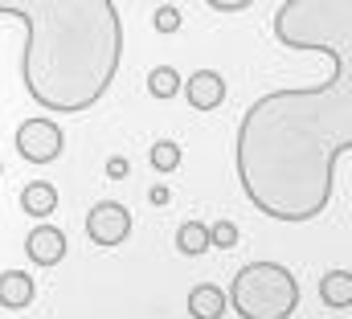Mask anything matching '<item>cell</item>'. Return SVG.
I'll list each match as a JSON object with an SVG mask.
<instances>
[{"mask_svg":"<svg viewBox=\"0 0 352 319\" xmlns=\"http://www.w3.org/2000/svg\"><path fill=\"white\" fill-rule=\"evenodd\" d=\"M176 250L188 254V258L205 254V250H209V226H205V221H184V226L176 230Z\"/></svg>","mask_w":352,"mask_h":319,"instance_id":"cell-12","label":"cell"},{"mask_svg":"<svg viewBox=\"0 0 352 319\" xmlns=\"http://www.w3.org/2000/svg\"><path fill=\"white\" fill-rule=\"evenodd\" d=\"M180 86H184V94H188V102L197 111H213V107L226 102V78L217 70H197L192 78L180 82Z\"/></svg>","mask_w":352,"mask_h":319,"instance_id":"cell-7","label":"cell"},{"mask_svg":"<svg viewBox=\"0 0 352 319\" xmlns=\"http://www.w3.org/2000/svg\"><path fill=\"white\" fill-rule=\"evenodd\" d=\"M0 16L29 33L21 78L37 107L78 115L111 90L123 62V21L111 0H0Z\"/></svg>","mask_w":352,"mask_h":319,"instance_id":"cell-2","label":"cell"},{"mask_svg":"<svg viewBox=\"0 0 352 319\" xmlns=\"http://www.w3.org/2000/svg\"><path fill=\"white\" fill-rule=\"evenodd\" d=\"M33 295H37V283H33L25 270H4V274H0V307L21 311V307L33 303Z\"/></svg>","mask_w":352,"mask_h":319,"instance_id":"cell-8","label":"cell"},{"mask_svg":"<svg viewBox=\"0 0 352 319\" xmlns=\"http://www.w3.org/2000/svg\"><path fill=\"white\" fill-rule=\"evenodd\" d=\"M188 316L192 319H221L226 316V291L213 283H197L188 291Z\"/></svg>","mask_w":352,"mask_h":319,"instance_id":"cell-9","label":"cell"},{"mask_svg":"<svg viewBox=\"0 0 352 319\" xmlns=\"http://www.w3.org/2000/svg\"><path fill=\"white\" fill-rule=\"evenodd\" d=\"M226 303L242 319H291L299 307V283L278 262H250L234 274Z\"/></svg>","mask_w":352,"mask_h":319,"instance_id":"cell-3","label":"cell"},{"mask_svg":"<svg viewBox=\"0 0 352 319\" xmlns=\"http://www.w3.org/2000/svg\"><path fill=\"white\" fill-rule=\"evenodd\" d=\"M66 234L58 230V226H50V221H41L29 238H25V254L37 262V266H58L62 258H66Z\"/></svg>","mask_w":352,"mask_h":319,"instance_id":"cell-6","label":"cell"},{"mask_svg":"<svg viewBox=\"0 0 352 319\" xmlns=\"http://www.w3.org/2000/svg\"><path fill=\"white\" fill-rule=\"evenodd\" d=\"M320 295H324L328 307H340V311H344L352 303V274L349 270H328L324 283H320Z\"/></svg>","mask_w":352,"mask_h":319,"instance_id":"cell-11","label":"cell"},{"mask_svg":"<svg viewBox=\"0 0 352 319\" xmlns=\"http://www.w3.org/2000/svg\"><path fill=\"white\" fill-rule=\"evenodd\" d=\"M209 245L234 250V245H238V226H234V221H213V226H209Z\"/></svg>","mask_w":352,"mask_h":319,"instance_id":"cell-15","label":"cell"},{"mask_svg":"<svg viewBox=\"0 0 352 319\" xmlns=\"http://www.w3.org/2000/svg\"><path fill=\"white\" fill-rule=\"evenodd\" d=\"M156 29H160V33H176V29H180V12H176L173 4H160V8H156Z\"/></svg>","mask_w":352,"mask_h":319,"instance_id":"cell-16","label":"cell"},{"mask_svg":"<svg viewBox=\"0 0 352 319\" xmlns=\"http://www.w3.org/2000/svg\"><path fill=\"white\" fill-rule=\"evenodd\" d=\"M62 148H66V135L54 119H25L16 127V152L29 164H50L62 156Z\"/></svg>","mask_w":352,"mask_h":319,"instance_id":"cell-4","label":"cell"},{"mask_svg":"<svg viewBox=\"0 0 352 319\" xmlns=\"http://www.w3.org/2000/svg\"><path fill=\"white\" fill-rule=\"evenodd\" d=\"M148 90H152V98H173L176 90H180V74H176L173 66H156L148 74Z\"/></svg>","mask_w":352,"mask_h":319,"instance_id":"cell-13","label":"cell"},{"mask_svg":"<svg viewBox=\"0 0 352 319\" xmlns=\"http://www.w3.org/2000/svg\"><path fill=\"white\" fill-rule=\"evenodd\" d=\"M21 209H25L29 217H54V209H58V188L45 184V180L25 184V188H21Z\"/></svg>","mask_w":352,"mask_h":319,"instance_id":"cell-10","label":"cell"},{"mask_svg":"<svg viewBox=\"0 0 352 319\" xmlns=\"http://www.w3.org/2000/svg\"><path fill=\"white\" fill-rule=\"evenodd\" d=\"M274 37L291 50L332 58L324 86L263 94L238 123V180L250 205L274 221H311L332 201L336 160L352 148V4L287 0L274 12Z\"/></svg>","mask_w":352,"mask_h":319,"instance_id":"cell-1","label":"cell"},{"mask_svg":"<svg viewBox=\"0 0 352 319\" xmlns=\"http://www.w3.org/2000/svg\"><path fill=\"white\" fill-rule=\"evenodd\" d=\"M176 164H180V148H176L173 140L152 144V168H156V172H173Z\"/></svg>","mask_w":352,"mask_h":319,"instance_id":"cell-14","label":"cell"},{"mask_svg":"<svg viewBox=\"0 0 352 319\" xmlns=\"http://www.w3.org/2000/svg\"><path fill=\"white\" fill-rule=\"evenodd\" d=\"M87 234L94 245L111 250V245H123L131 238V213L119 205V201H98L87 213Z\"/></svg>","mask_w":352,"mask_h":319,"instance_id":"cell-5","label":"cell"},{"mask_svg":"<svg viewBox=\"0 0 352 319\" xmlns=\"http://www.w3.org/2000/svg\"><path fill=\"white\" fill-rule=\"evenodd\" d=\"M107 172H111V176H127V160H123V156H115L111 164H107Z\"/></svg>","mask_w":352,"mask_h":319,"instance_id":"cell-17","label":"cell"}]
</instances>
